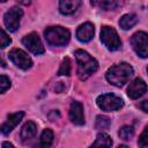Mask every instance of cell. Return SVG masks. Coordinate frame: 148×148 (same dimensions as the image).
I'll list each match as a JSON object with an SVG mask.
<instances>
[{
  "label": "cell",
  "mask_w": 148,
  "mask_h": 148,
  "mask_svg": "<svg viewBox=\"0 0 148 148\" xmlns=\"http://www.w3.org/2000/svg\"><path fill=\"white\" fill-rule=\"evenodd\" d=\"M133 73H134L133 67L130 64L120 62L118 65L110 67L105 74V77L109 83L116 87H123L130 81Z\"/></svg>",
  "instance_id": "obj_1"
},
{
  "label": "cell",
  "mask_w": 148,
  "mask_h": 148,
  "mask_svg": "<svg viewBox=\"0 0 148 148\" xmlns=\"http://www.w3.org/2000/svg\"><path fill=\"white\" fill-rule=\"evenodd\" d=\"M75 59L77 62V76L80 80H87L89 76H91L97 69H98V62L95 58H92L88 52L83 50H76L75 51Z\"/></svg>",
  "instance_id": "obj_2"
},
{
  "label": "cell",
  "mask_w": 148,
  "mask_h": 148,
  "mask_svg": "<svg viewBox=\"0 0 148 148\" xmlns=\"http://www.w3.org/2000/svg\"><path fill=\"white\" fill-rule=\"evenodd\" d=\"M44 36L47 44L52 46H64L69 42L71 32L64 27L56 25L46 28V30L44 31Z\"/></svg>",
  "instance_id": "obj_3"
},
{
  "label": "cell",
  "mask_w": 148,
  "mask_h": 148,
  "mask_svg": "<svg viewBox=\"0 0 148 148\" xmlns=\"http://www.w3.org/2000/svg\"><path fill=\"white\" fill-rule=\"evenodd\" d=\"M101 42L106 46L108 50L116 51L121 46V40L117 31L109 25H104L101 29Z\"/></svg>",
  "instance_id": "obj_4"
},
{
  "label": "cell",
  "mask_w": 148,
  "mask_h": 148,
  "mask_svg": "<svg viewBox=\"0 0 148 148\" xmlns=\"http://www.w3.org/2000/svg\"><path fill=\"white\" fill-rule=\"evenodd\" d=\"M96 103L103 111H116L124 105L123 99L114 94H103L97 97Z\"/></svg>",
  "instance_id": "obj_5"
},
{
  "label": "cell",
  "mask_w": 148,
  "mask_h": 148,
  "mask_svg": "<svg viewBox=\"0 0 148 148\" xmlns=\"http://www.w3.org/2000/svg\"><path fill=\"white\" fill-rule=\"evenodd\" d=\"M130 42L139 57L148 58V34L145 31H138L131 37Z\"/></svg>",
  "instance_id": "obj_6"
},
{
  "label": "cell",
  "mask_w": 148,
  "mask_h": 148,
  "mask_svg": "<svg viewBox=\"0 0 148 148\" xmlns=\"http://www.w3.org/2000/svg\"><path fill=\"white\" fill-rule=\"evenodd\" d=\"M22 15H23V10L20 7H12L3 15L5 27L12 32L16 31L20 27V21H21Z\"/></svg>",
  "instance_id": "obj_7"
},
{
  "label": "cell",
  "mask_w": 148,
  "mask_h": 148,
  "mask_svg": "<svg viewBox=\"0 0 148 148\" xmlns=\"http://www.w3.org/2000/svg\"><path fill=\"white\" fill-rule=\"evenodd\" d=\"M8 57L13 61V64L15 66H17L18 68H21V69L27 71V69L31 68V66H32L31 58L21 49H13L9 52Z\"/></svg>",
  "instance_id": "obj_8"
},
{
  "label": "cell",
  "mask_w": 148,
  "mask_h": 148,
  "mask_svg": "<svg viewBox=\"0 0 148 148\" xmlns=\"http://www.w3.org/2000/svg\"><path fill=\"white\" fill-rule=\"evenodd\" d=\"M22 43L31 53H34L36 56L44 53V46L42 44L40 38L38 37V35L36 32H30L27 36H24L22 38Z\"/></svg>",
  "instance_id": "obj_9"
},
{
  "label": "cell",
  "mask_w": 148,
  "mask_h": 148,
  "mask_svg": "<svg viewBox=\"0 0 148 148\" xmlns=\"http://www.w3.org/2000/svg\"><path fill=\"white\" fill-rule=\"evenodd\" d=\"M147 89H148L147 83H146L142 79L136 77L135 80H133V81L130 83V86H128V88H127V95H128L130 98L136 99V98H139L140 96H142V95L147 91Z\"/></svg>",
  "instance_id": "obj_10"
},
{
  "label": "cell",
  "mask_w": 148,
  "mask_h": 148,
  "mask_svg": "<svg viewBox=\"0 0 148 148\" xmlns=\"http://www.w3.org/2000/svg\"><path fill=\"white\" fill-rule=\"evenodd\" d=\"M69 119L75 125H83L84 124V113H83V105L80 102H72L69 106Z\"/></svg>",
  "instance_id": "obj_11"
},
{
  "label": "cell",
  "mask_w": 148,
  "mask_h": 148,
  "mask_svg": "<svg viewBox=\"0 0 148 148\" xmlns=\"http://www.w3.org/2000/svg\"><path fill=\"white\" fill-rule=\"evenodd\" d=\"M23 116H24V112H23V111H18V112H15V113H10V114L8 116V118H7V120H6V121L2 124V126H1V133L5 134V135H7L8 133H10V132L18 125V123L22 120Z\"/></svg>",
  "instance_id": "obj_12"
},
{
  "label": "cell",
  "mask_w": 148,
  "mask_h": 148,
  "mask_svg": "<svg viewBox=\"0 0 148 148\" xmlns=\"http://www.w3.org/2000/svg\"><path fill=\"white\" fill-rule=\"evenodd\" d=\"M95 29H94V24L90 22H86L83 24H81L77 30H76V38L82 42V43H87L89 42L92 36H94Z\"/></svg>",
  "instance_id": "obj_13"
},
{
  "label": "cell",
  "mask_w": 148,
  "mask_h": 148,
  "mask_svg": "<svg viewBox=\"0 0 148 148\" xmlns=\"http://www.w3.org/2000/svg\"><path fill=\"white\" fill-rule=\"evenodd\" d=\"M37 133V125L34 123V121H27L22 128H21V132H20V136H21V140L22 142H27L29 140H31Z\"/></svg>",
  "instance_id": "obj_14"
},
{
  "label": "cell",
  "mask_w": 148,
  "mask_h": 148,
  "mask_svg": "<svg viewBox=\"0 0 148 148\" xmlns=\"http://www.w3.org/2000/svg\"><path fill=\"white\" fill-rule=\"evenodd\" d=\"M81 1L80 0H61L59 2V10L64 15H69L76 12V9L80 7Z\"/></svg>",
  "instance_id": "obj_15"
},
{
  "label": "cell",
  "mask_w": 148,
  "mask_h": 148,
  "mask_svg": "<svg viewBox=\"0 0 148 148\" xmlns=\"http://www.w3.org/2000/svg\"><path fill=\"white\" fill-rule=\"evenodd\" d=\"M53 142V132L50 128H45L39 138L38 143L34 146V148H50Z\"/></svg>",
  "instance_id": "obj_16"
},
{
  "label": "cell",
  "mask_w": 148,
  "mask_h": 148,
  "mask_svg": "<svg viewBox=\"0 0 148 148\" xmlns=\"http://www.w3.org/2000/svg\"><path fill=\"white\" fill-rule=\"evenodd\" d=\"M111 146H112V140L110 135L102 132L97 134L95 142L89 148H111Z\"/></svg>",
  "instance_id": "obj_17"
},
{
  "label": "cell",
  "mask_w": 148,
  "mask_h": 148,
  "mask_svg": "<svg viewBox=\"0 0 148 148\" xmlns=\"http://www.w3.org/2000/svg\"><path fill=\"white\" fill-rule=\"evenodd\" d=\"M136 23H138V16L135 14H132V13L123 15L119 20V25L124 30H128V29L133 28Z\"/></svg>",
  "instance_id": "obj_18"
},
{
  "label": "cell",
  "mask_w": 148,
  "mask_h": 148,
  "mask_svg": "<svg viewBox=\"0 0 148 148\" xmlns=\"http://www.w3.org/2000/svg\"><path fill=\"white\" fill-rule=\"evenodd\" d=\"M92 6H98L101 7L102 9H105V10H110V9H114L117 8L120 3L118 1H113V0H109V1H91L90 2Z\"/></svg>",
  "instance_id": "obj_19"
},
{
  "label": "cell",
  "mask_w": 148,
  "mask_h": 148,
  "mask_svg": "<svg viewBox=\"0 0 148 148\" xmlns=\"http://www.w3.org/2000/svg\"><path fill=\"white\" fill-rule=\"evenodd\" d=\"M72 71V62L69 58H65L60 65V68L58 71V75H69Z\"/></svg>",
  "instance_id": "obj_20"
},
{
  "label": "cell",
  "mask_w": 148,
  "mask_h": 148,
  "mask_svg": "<svg viewBox=\"0 0 148 148\" xmlns=\"http://www.w3.org/2000/svg\"><path fill=\"white\" fill-rule=\"evenodd\" d=\"M119 136L123 139V140H130L133 135H134V130L132 126H123L119 132H118Z\"/></svg>",
  "instance_id": "obj_21"
},
{
  "label": "cell",
  "mask_w": 148,
  "mask_h": 148,
  "mask_svg": "<svg viewBox=\"0 0 148 148\" xmlns=\"http://www.w3.org/2000/svg\"><path fill=\"white\" fill-rule=\"evenodd\" d=\"M110 125V119L106 116H97L96 118V128L97 130H105Z\"/></svg>",
  "instance_id": "obj_22"
},
{
  "label": "cell",
  "mask_w": 148,
  "mask_h": 148,
  "mask_svg": "<svg viewBox=\"0 0 148 148\" xmlns=\"http://www.w3.org/2000/svg\"><path fill=\"white\" fill-rule=\"evenodd\" d=\"M138 145L143 148L146 146H148V125L145 127L143 132L141 133V135L139 136V140H138Z\"/></svg>",
  "instance_id": "obj_23"
},
{
  "label": "cell",
  "mask_w": 148,
  "mask_h": 148,
  "mask_svg": "<svg viewBox=\"0 0 148 148\" xmlns=\"http://www.w3.org/2000/svg\"><path fill=\"white\" fill-rule=\"evenodd\" d=\"M0 87H1V94L6 92V90L10 87V80L3 74L0 76Z\"/></svg>",
  "instance_id": "obj_24"
},
{
  "label": "cell",
  "mask_w": 148,
  "mask_h": 148,
  "mask_svg": "<svg viewBox=\"0 0 148 148\" xmlns=\"http://www.w3.org/2000/svg\"><path fill=\"white\" fill-rule=\"evenodd\" d=\"M10 43H12V39L6 34V31L3 29H1V49H6Z\"/></svg>",
  "instance_id": "obj_25"
},
{
  "label": "cell",
  "mask_w": 148,
  "mask_h": 148,
  "mask_svg": "<svg viewBox=\"0 0 148 148\" xmlns=\"http://www.w3.org/2000/svg\"><path fill=\"white\" fill-rule=\"evenodd\" d=\"M139 106H140V109H141L143 112H147V113H148V101H143V102H141Z\"/></svg>",
  "instance_id": "obj_26"
},
{
  "label": "cell",
  "mask_w": 148,
  "mask_h": 148,
  "mask_svg": "<svg viewBox=\"0 0 148 148\" xmlns=\"http://www.w3.org/2000/svg\"><path fill=\"white\" fill-rule=\"evenodd\" d=\"M1 148H15L10 142H8V141H3L2 143H1Z\"/></svg>",
  "instance_id": "obj_27"
},
{
  "label": "cell",
  "mask_w": 148,
  "mask_h": 148,
  "mask_svg": "<svg viewBox=\"0 0 148 148\" xmlns=\"http://www.w3.org/2000/svg\"><path fill=\"white\" fill-rule=\"evenodd\" d=\"M117 148H128V147H127L126 145H120V146H119V147H117Z\"/></svg>",
  "instance_id": "obj_28"
},
{
  "label": "cell",
  "mask_w": 148,
  "mask_h": 148,
  "mask_svg": "<svg viewBox=\"0 0 148 148\" xmlns=\"http://www.w3.org/2000/svg\"><path fill=\"white\" fill-rule=\"evenodd\" d=\"M147 72H148V67H147Z\"/></svg>",
  "instance_id": "obj_29"
}]
</instances>
